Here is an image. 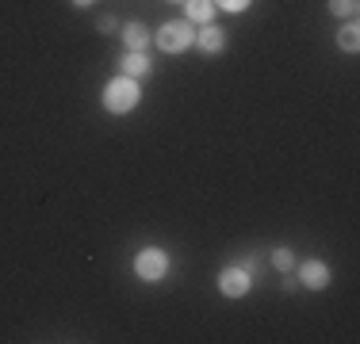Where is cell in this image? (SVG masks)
I'll return each instance as SVG.
<instances>
[{
    "mask_svg": "<svg viewBox=\"0 0 360 344\" xmlns=\"http://www.w3.org/2000/svg\"><path fill=\"white\" fill-rule=\"evenodd\" d=\"M139 81L134 77H115V81L104 88V103H108V111H115V115H123V111H131L134 103H139Z\"/></svg>",
    "mask_w": 360,
    "mask_h": 344,
    "instance_id": "6da1fadb",
    "label": "cell"
},
{
    "mask_svg": "<svg viewBox=\"0 0 360 344\" xmlns=\"http://www.w3.org/2000/svg\"><path fill=\"white\" fill-rule=\"evenodd\" d=\"M192 42H195V31H192V23H184V20H173L158 31V46L165 50V54H180V50H188Z\"/></svg>",
    "mask_w": 360,
    "mask_h": 344,
    "instance_id": "7a4b0ae2",
    "label": "cell"
},
{
    "mask_svg": "<svg viewBox=\"0 0 360 344\" xmlns=\"http://www.w3.org/2000/svg\"><path fill=\"white\" fill-rule=\"evenodd\" d=\"M134 272H139L146 283H158V279H165V272H169V256L161 253V249H142L139 260H134Z\"/></svg>",
    "mask_w": 360,
    "mask_h": 344,
    "instance_id": "3957f363",
    "label": "cell"
},
{
    "mask_svg": "<svg viewBox=\"0 0 360 344\" xmlns=\"http://www.w3.org/2000/svg\"><path fill=\"white\" fill-rule=\"evenodd\" d=\"M250 268H226L219 275V287H222V295H230V298H238V295H245L250 291Z\"/></svg>",
    "mask_w": 360,
    "mask_h": 344,
    "instance_id": "277c9868",
    "label": "cell"
},
{
    "mask_svg": "<svg viewBox=\"0 0 360 344\" xmlns=\"http://www.w3.org/2000/svg\"><path fill=\"white\" fill-rule=\"evenodd\" d=\"M195 42H200L207 54H219V50L226 46V34H222V27H215V23H203V27L195 31Z\"/></svg>",
    "mask_w": 360,
    "mask_h": 344,
    "instance_id": "5b68a950",
    "label": "cell"
},
{
    "mask_svg": "<svg viewBox=\"0 0 360 344\" xmlns=\"http://www.w3.org/2000/svg\"><path fill=\"white\" fill-rule=\"evenodd\" d=\"M299 279H303L307 287L319 291V287H326V283H330V268H326L322 260H307L303 268H299Z\"/></svg>",
    "mask_w": 360,
    "mask_h": 344,
    "instance_id": "8992f818",
    "label": "cell"
},
{
    "mask_svg": "<svg viewBox=\"0 0 360 344\" xmlns=\"http://www.w3.org/2000/svg\"><path fill=\"white\" fill-rule=\"evenodd\" d=\"M119 65H123V73H127V77H142L146 69H150V58H146L142 50H131V54H127Z\"/></svg>",
    "mask_w": 360,
    "mask_h": 344,
    "instance_id": "52a82bcc",
    "label": "cell"
},
{
    "mask_svg": "<svg viewBox=\"0 0 360 344\" xmlns=\"http://www.w3.org/2000/svg\"><path fill=\"white\" fill-rule=\"evenodd\" d=\"M184 4H188V20L195 23H207L211 12H215V0H184Z\"/></svg>",
    "mask_w": 360,
    "mask_h": 344,
    "instance_id": "ba28073f",
    "label": "cell"
},
{
    "mask_svg": "<svg viewBox=\"0 0 360 344\" xmlns=\"http://www.w3.org/2000/svg\"><path fill=\"white\" fill-rule=\"evenodd\" d=\"M123 39H127V46H131V50H142L146 42H150V31H146L142 23H127V27H123Z\"/></svg>",
    "mask_w": 360,
    "mask_h": 344,
    "instance_id": "9c48e42d",
    "label": "cell"
},
{
    "mask_svg": "<svg viewBox=\"0 0 360 344\" xmlns=\"http://www.w3.org/2000/svg\"><path fill=\"white\" fill-rule=\"evenodd\" d=\"M356 31H360L356 23H345V27H341V46H345L349 54H356V50H360V34Z\"/></svg>",
    "mask_w": 360,
    "mask_h": 344,
    "instance_id": "30bf717a",
    "label": "cell"
},
{
    "mask_svg": "<svg viewBox=\"0 0 360 344\" xmlns=\"http://www.w3.org/2000/svg\"><path fill=\"white\" fill-rule=\"evenodd\" d=\"M272 264H276L280 272H291V264H295V256H291V249H276V256H272Z\"/></svg>",
    "mask_w": 360,
    "mask_h": 344,
    "instance_id": "8fae6325",
    "label": "cell"
},
{
    "mask_svg": "<svg viewBox=\"0 0 360 344\" xmlns=\"http://www.w3.org/2000/svg\"><path fill=\"white\" fill-rule=\"evenodd\" d=\"M330 12L333 15H353L356 12V0H330Z\"/></svg>",
    "mask_w": 360,
    "mask_h": 344,
    "instance_id": "7c38bea8",
    "label": "cell"
},
{
    "mask_svg": "<svg viewBox=\"0 0 360 344\" xmlns=\"http://www.w3.org/2000/svg\"><path fill=\"white\" fill-rule=\"evenodd\" d=\"M219 8H226V12H245L250 8V0H215Z\"/></svg>",
    "mask_w": 360,
    "mask_h": 344,
    "instance_id": "4fadbf2b",
    "label": "cell"
},
{
    "mask_svg": "<svg viewBox=\"0 0 360 344\" xmlns=\"http://www.w3.org/2000/svg\"><path fill=\"white\" fill-rule=\"evenodd\" d=\"M73 4H77V8H89V4H92V0H73Z\"/></svg>",
    "mask_w": 360,
    "mask_h": 344,
    "instance_id": "5bb4252c",
    "label": "cell"
},
{
    "mask_svg": "<svg viewBox=\"0 0 360 344\" xmlns=\"http://www.w3.org/2000/svg\"><path fill=\"white\" fill-rule=\"evenodd\" d=\"M173 4H184V0H173Z\"/></svg>",
    "mask_w": 360,
    "mask_h": 344,
    "instance_id": "9a60e30c",
    "label": "cell"
}]
</instances>
